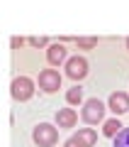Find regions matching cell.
Segmentation results:
<instances>
[{
  "label": "cell",
  "mask_w": 129,
  "mask_h": 147,
  "mask_svg": "<svg viewBox=\"0 0 129 147\" xmlns=\"http://www.w3.org/2000/svg\"><path fill=\"white\" fill-rule=\"evenodd\" d=\"M10 93L17 103H25V100H29L34 96V81L29 76H15L10 84Z\"/></svg>",
  "instance_id": "3957f363"
},
{
  "label": "cell",
  "mask_w": 129,
  "mask_h": 147,
  "mask_svg": "<svg viewBox=\"0 0 129 147\" xmlns=\"http://www.w3.org/2000/svg\"><path fill=\"white\" fill-rule=\"evenodd\" d=\"M63 147H83V145H80V142H78V140H76V137H73V135H71V137H68V140H66V142H63Z\"/></svg>",
  "instance_id": "2e32d148"
},
{
  "label": "cell",
  "mask_w": 129,
  "mask_h": 147,
  "mask_svg": "<svg viewBox=\"0 0 129 147\" xmlns=\"http://www.w3.org/2000/svg\"><path fill=\"white\" fill-rule=\"evenodd\" d=\"M76 123H78V113L73 108L56 110V125L59 127H76Z\"/></svg>",
  "instance_id": "ba28073f"
},
{
  "label": "cell",
  "mask_w": 129,
  "mask_h": 147,
  "mask_svg": "<svg viewBox=\"0 0 129 147\" xmlns=\"http://www.w3.org/2000/svg\"><path fill=\"white\" fill-rule=\"evenodd\" d=\"M73 137H76L83 147H95V142H98V132H95L93 127H80Z\"/></svg>",
  "instance_id": "9c48e42d"
},
{
  "label": "cell",
  "mask_w": 129,
  "mask_h": 147,
  "mask_svg": "<svg viewBox=\"0 0 129 147\" xmlns=\"http://www.w3.org/2000/svg\"><path fill=\"white\" fill-rule=\"evenodd\" d=\"M37 84H39V88L44 91V93H56V91L61 88V74H59L56 69H41Z\"/></svg>",
  "instance_id": "5b68a950"
},
{
  "label": "cell",
  "mask_w": 129,
  "mask_h": 147,
  "mask_svg": "<svg viewBox=\"0 0 129 147\" xmlns=\"http://www.w3.org/2000/svg\"><path fill=\"white\" fill-rule=\"evenodd\" d=\"M66 103L68 105H80L83 103V88H80V86H71V88H68L66 91Z\"/></svg>",
  "instance_id": "8fae6325"
},
{
  "label": "cell",
  "mask_w": 129,
  "mask_h": 147,
  "mask_svg": "<svg viewBox=\"0 0 129 147\" xmlns=\"http://www.w3.org/2000/svg\"><path fill=\"white\" fill-rule=\"evenodd\" d=\"M114 147H129V127H122L114 135Z\"/></svg>",
  "instance_id": "4fadbf2b"
},
{
  "label": "cell",
  "mask_w": 129,
  "mask_h": 147,
  "mask_svg": "<svg viewBox=\"0 0 129 147\" xmlns=\"http://www.w3.org/2000/svg\"><path fill=\"white\" fill-rule=\"evenodd\" d=\"M105 110H107V105L100 98H88V100H83L80 118H83V123H88V125H98V123L105 120Z\"/></svg>",
  "instance_id": "6da1fadb"
},
{
  "label": "cell",
  "mask_w": 129,
  "mask_h": 147,
  "mask_svg": "<svg viewBox=\"0 0 129 147\" xmlns=\"http://www.w3.org/2000/svg\"><path fill=\"white\" fill-rule=\"evenodd\" d=\"M73 42L78 44V49H95L98 47V39L95 37H76Z\"/></svg>",
  "instance_id": "7c38bea8"
},
{
  "label": "cell",
  "mask_w": 129,
  "mask_h": 147,
  "mask_svg": "<svg viewBox=\"0 0 129 147\" xmlns=\"http://www.w3.org/2000/svg\"><path fill=\"white\" fill-rule=\"evenodd\" d=\"M63 66H66V76L71 81H83L85 76H88V71H90V69H88V59L78 57V54H76V57H68Z\"/></svg>",
  "instance_id": "277c9868"
},
{
  "label": "cell",
  "mask_w": 129,
  "mask_h": 147,
  "mask_svg": "<svg viewBox=\"0 0 129 147\" xmlns=\"http://www.w3.org/2000/svg\"><path fill=\"white\" fill-rule=\"evenodd\" d=\"M119 130H122V123H119V118H110V120H102V135H105V137H114Z\"/></svg>",
  "instance_id": "30bf717a"
},
{
  "label": "cell",
  "mask_w": 129,
  "mask_h": 147,
  "mask_svg": "<svg viewBox=\"0 0 129 147\" xmlns=\"http://www.w3.org/2000/svg\"><path fill=\"white\" fill-rule=\"evenodd\" d=\"M66 59H68V49L63 47L61 42H54V44L47 47V61H49V66H61V64H66Z\"/></svg>",
  "instance_id": "52a82bcc"
},
{
  "label": "cell",
  "mask_w": 129,
  "mask_h": 147,
  "mask_svg": "<svg viewBox=\"0 0 129 147\" xmlns=\"http://www.w3.org/2000/svg\"><path fill=\"white\" fill-rule=\"evenodd\" d=\"M124 42H127V49H129V37H127V39H124Z\"/></svg>",
  "instance_id": "e0dca14e"
},
{
  "label": "cell",
  "mask_w": 129,
  "mask_h": 147,
  "mask_svg": "<svg viewBox=\"0 0 129 147\" xmlns=\"http://www.w3.org/2000/svg\"><path fill=\"white\" fill-rule=\"evenodd\" d=\"M32 140H34L37 147H54L59 142V130L51 123H39L32 130Z\"/></svg>",
  "instance_id": "7a4b0ae2"
},
{
  "label": "cell",
  "mask_w": 129,
  "mask_h": 147,
  "mask_svg": "<svg viewBox=\"0 0 129 147\" xmlns=\"http://www.w3.org/2000/svg\"><path fill=\"white\" fill-rule=\"evenodd\" d=\"M27 44H32V47H47L49 44V37H29V39H27Z\"/></svg>",
  "instance_id": "5bb4252c"
},
{
  "label": "cell",
  "mask_w": 129,
  "mask_h": 147,
  "mask_svg": "<svg viewBox=\"0 0 129 147\" xmlns=\"http://www.w3.org/2000/svg\"><path fill=\"white\" fill-rule=\"evenodd\" d=\"M25 42H27V39H22V37H12V39H10V47L12 49H20Z\"/></svg>",
  "instance_id": "9a60e30c"
},
{
  "label": "cell",
  "mask_w": 129,
  "mask_h": 147,
  "mask_svg": "<svg viewBox=\"0 0 129 147\" xmlns=\"http://www.w3.org/2000/svg\"><path fill=\"white\" fill-rule=\"evenodd\" d=\"M107 108L114 113V118L122 115V113H129V93H124V91H114V93L110 96V100H107Z\"/></svg>",
  "instance_id": "8992f818"
}]
</instances>
